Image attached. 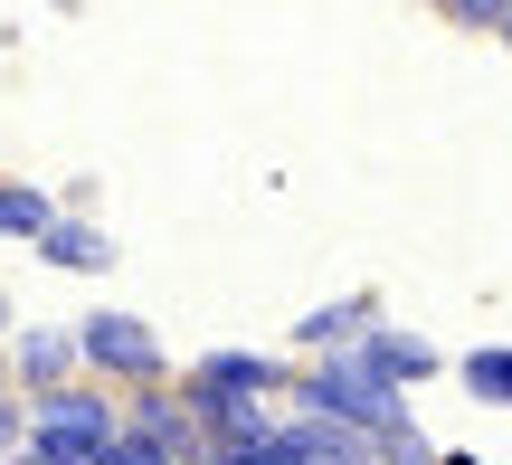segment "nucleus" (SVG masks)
<instances>
[{
	"label": "nucleus",
	"mask_w": 512,
	"mask_h": 465,
	"mask_svg": "<svg viewBox=\"0 0 512 465\" xmlns=\"http://www.w3.org/2000/svg\"><path fill=\"white\" fill-rule=\"evenodd\" d=\"M456 380L484 399V409H512V342H475V352L456 361Z\"/></svg>",
	"instance_id": "12"
},
{
	"label": "nucleus",
	"mask_w": 512,
	"mask_h": 465,
	"mask_svg": "<svg viewBox=\"0 0 512 465\" xmlns=\"http://www.w3.org/2000/svg\"><path fill=\"white\" fill-rule=\"evenodd\" d=\"M200 465H247V456H200Z\"/></svg>",
	"instance_id": "21"
},
{
	"label": "nucleus",
	"mask_w": 512,
	"mask_h": 465,
	"mask_svg": "<svg viewBox=\"0 0 512 465\" xmlns=\"http://www.w3.org/2000/svg\"><path fill=\"white\" fill-rule=\"evenodd\" d=\"M351 361H361V371L380 380V390H399V399L418 390V380H437V371H446V352H437L427 333H408V323H380V333H370Z\"/></svg>",
	"instance_id": "8"
},
{
	"label": "nucleus",
	"mask_w": 512,
	"mask_h": 465,
	"mask_svg": "<svg viewBox=\"0 0 512 465\" xmlns=\"http://www.w3.org/2000/svg\"><path fill=\"white\" fill-rule=\"evenodd\" d=\"M247 465H380V456H370V437L323 428V418L285 409V418H275V437H266V447H256Z\"/></svg>",
	"instance_id": "6"
},
{
	"label": "nucleus",
	"mask_w": 512,
	"mask_h": 465,
	"mask_svg": "<svg viewBox=\"0 0 512 465\" xmlns=\"http://www.w3.org/2000/svg\"><path fill=\"white\" fill-rule=\"evenodd\" d=\"M0 390H10V342H0Z\"/></svg>",
	"instance_id": "20"
},
{
	"label": "nucleus",
	"mask_w": 512,
	"mask_h": 465,
	"mask_svg": "<svg viewBox=\"0 0 512 465\" xmlns=\"http://www.w3.org/2000/svg\"><path fill=\"white\" fill-rule=\"evenodd\" d=\"M114 437H124V399L95 390V380H67V390L29 399V447H19V465H105Z\"/></svg>",
	"instance_id": "1"
},
{
	"label": "nucleus",
	"mask_w": 512,
	"mask_h": 465,
	"mask_svg": "<svg viewBox=\"0 0 512 465\" xmlns=\"http://www.w3.org/2000/svg\"><path fill=\"white\" fill-rule=\"evenodd\" d=\"M105 465H181V456H162V447H143V437H114Z\"/></svg>",
	"instance_id": "15"
},
{
	"label": "nucleus",
	"mask_w": 512,
	"mask_h": 465,
	"mask_svg": "<svg viewBox=\"0 0 512 465\" xmlns=\"http://www.w3.org/2000/svg\"><path fill=\"white\" fill-rule=\"evenodd\" d=\"M10 333H19V304H10V295H0V342H10Z\"/></svg>",
	"instance_id": "17"
},
{
	"label": "nucleus",
	"mask_w": 512,
	"mask_h": 465,
	"mask_svg": "<svg viewBox=\"0 0 512 465\" xmlns=\"http://www.w3.org/2000/svg\"><path fill=\"white\" fill-rule=\"evenodd\" d=\"M181 399H190V418H200V437H209V418H228V409H275V399H294V361L256 352V342H219V352H200L181 371Z\"/></svg>",
	"instance_id": "2"
},
{
	"label": "nucleus",
	"mask_w": 512,
	"mask_h": 465,
	"mask_svg": "<svg viewBox=\"0 0 512 465\" xmlns=\"http://www.w3.org/2000/svg\"><path fill=\"white\" fill-rule=\"evenodd\" d=\"M437 10H446V19H465V29H494L503 0H437Z\"/></svg>",
	"instance_id": "16"
},
{
	"label": "nucleus",
	"mask_w": 512,
	"mask_h": 465,
	"mask_svg": "<svg viewBox=\"0 0 512 465\" xmlns=\"http://www.w3.org/2000/svg\"><path fill=\"white\" fill-rule=\"evenodd\" d=\"M294 409H304V418H323V428L380 437L389 418L408 409V399H399V390H380V380H370L351 352H332V361H304V371H294Z\"/></svg>",
	"instance_id": "4"
},
{
	"label": "nucleus",
	"mask_w": 512,
	"mask_h": 465,
	"mask_svg": "<svg viewBox=\"0 0 512 465\" xmlns=\"http://www.w3.org/2000/svg\"><path fill=\"white\" fill-rule=\"evenodd\" d=\"M48 219H57V200H48V190L0 171V247H38V238H48Z\"/></svg>",
	"instance_id": "11"
},
{
	"label": "nucleus",
	"mask_w": 512,
	"mask_h": 465,
	"mask_svg": "<svg viewBox=\"0 0 512 465\" xmlns=\"http://www.w3.org/2000/svg\"><path fill=\"white\" fill-rule=\"evenodd\" d=\"M437 465H484V456H465V447H446V456H437Z\"/></svg>",
	"instance_id": "19"
},
{
	"label": "nucleus",
	"mask_w": 512,
	"mask_h": 465,
	"mask_svg": "<svg viewBox=\"0 0 512 465\" xmlns=\"http://www.w3.org/2000/svg\"><path fill=\"white\" fill-rule=\"evenodd\" d=\"M76 371H86L95 390H152V380H171V352H162V333H152L143 314L105 304V314L76 323Z\"/></svg>",
	"instance_id": "3"
},
{
	"label": "nucleus",
	"mask_w": 512,
	"mask_h": 465,
	"mask_svg": "<svg viewBox=\"0 0 512 465\" xmlns=\"http://www.w3.org/2000/svg\"><path fill=\"white\" fill-rule=\"evenodd\" d=\"M380 295H370V285H351V295H332V304H313L304 323H294V352L304 361H332V352H361L370 333H380Z\"/></svg>",
	"instance_id": "7"
},
{
	"label": "nucleus",
	"mask_w": 512,
	"mask_h": 465,
	"mask_svg": "<svg viewBox=\"0 0 512 465\" xmlns=\"http://www.w3.org/2000/svg\"><path fill=\"white\" fill-rule=\"evenodd\" d=\"M124 437H143V447H162V456H181V465H200V456H209V437H200V418H190L181 380L124 390Z\"/></svg>",
	"instance_id": "5"
},
{
	"label": "nucleus",
	"mask_w": 512,
	"mask_h": 465,
	"mask_svg": "<svg viewBox=\"0 0 512 465\" xmlns=\"http://www.w3.org/2000/svg\"><path fill=\"white\" fill-rule=\"evenodd\" d=\"M19 447H29V399L0 390V465H19Z\"/></svg>",
	"instance_id": "14"
},
{
	"label": "nucleus",
	"mask_w": 512,
	"mask_h": 465,
	"mask_svg": "<svg viewBox=\"0 0 512 465\" xmlns=\"http://www.w3.org/2000/svg\"><path fill=\"white\" fill-rule=\"evenodd\" d=\"M114 257H124V247H114L105 228L86 219V209H57L48 238H38V266H57V276H105Z\"/></svg>",
	"instance_id": "10"
},
{
	"label": "nucleus",
	"mask_w": 512,
	"mask_h": 465,
	"mask_svg": "<svg viewBox=\"0 0 512 465\" xmlns=\"http://www.w3.org/2000/svg\"><path fill=\"white\" fill-rule=\"evenodd\" d=\"M494 38H503V48H512V0H503V19H494Z\"/></svg>",
	"instance_id": "18"
},
{
	"label": "nucleus",
	"mask_w": 512,
	"mask_h": 465,
	"mask_svg": "<svg viewBox=\"0 0 512 465\" xmlns=\"http://www.w3.org/2000/svg\"><path fill=\"white\" fill-rule=\"evenodd\" d=\"M370 456H380V465H437L446 447H437V437H427V428H418V418H408V409H399V418H389V428H380V437H370Z\"/></svg>",
	"instance_id": "13"
},
{
	"label": "nucleus",
	"mask_w": 512,
	"mask_h": 465,
	"mask_svg": "<svg viewBox=\"0 0 512 465\" xmlns=\"http://www.w3.org/2000/svg\"><path fill=\"white\" fill-rule=\"evenodd\" d=\"M76 380V333H57V323H29V333H10V390L19 399H48Z\"/></svg>",
	"instance_id": "9"
}]
</instances>
